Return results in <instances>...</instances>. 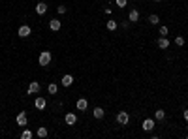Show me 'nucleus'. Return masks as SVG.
<instances>
[{"label": "nucleus", "instance_id": "1", "mask_svg": "<svg viewBox=\"0 0 188 139\" xmlns=\"http://www.w3.org/2000/svg\"><path fill=\"white\" fill-rule=\"evenodd\" d=\"M51 53L49 51H41L40 53V57H38V62H40V66H49V62H51Z\"/></svg>", "mask_w": 188, "mask_h": 139}, {"label": "nucleus", "instance_id": "2", "mask_svg": "<svg viewBox=\"0 0 188 139\" xmlns=\"http://www.w3.org/2000/svg\"><path fill=\"white\" fill-rule=\"evenodd\" d=\"M117 122H119L120 126H126V124L130 122V115H128L126 111H119V113H117Z\"/></svg>", "mask_w": 188, "mask_h": 139}, {"label": "nucleus", "instance_id": "3", "mask_svg": "<svg viewBox=\"0 0 188 139\" xmlns=\"http://www.w3.org/2000/svg\"><path fill=\"white\" fill-rule=\"evenodd\" d=\"M17 34H19V38H28V36L32 34V28H30L28 25H21L19 30H17Z\"/></svg>", "mask_w": 188, "mask_h": 139}, {"label": "nucleus", "instance_id": "4", "mask_svg": "<svg viewBox=\"0 0 188 139\" xmlns=\"http://www.w3.org/2000/svg\"><path fill=\"white\" fill-rule=\"evenodd\" d=\"M15 122H17L19 126H27V122H28V119H27V113H25V111H19V115L15 116Z\"/></svg>", "mask_w": 188, "mask_h": 139}, {"label": "nucleus", "instance_id": "5", "mask_svg": "<svg viewBox=\"0 0 188 139\" xmlns=\"http://www.w3.org/2000/svg\"><path fill=\"white\" fill-rule=\"evenodd\" d=\"M45 105H47V100H45V98H41V96H38V98L34 100V107H36V109H40V111H41V109H45Z\"/></svg>", "mask_w": 188, "mask_h": 139}, {"label": "nucleus", "instance_id": "6", "mask_svg": "<svg viewBox=\"0 0 188 139\" xmlns=\"http://www.w3.org/2000/svg\"><path fill=\"white\" fill-rule=\"evenodd\" d=\"M64 122L68 124V126H73V124L77 122V116H75V113H66V115H64Z\"/></svg>", "mask_w": 188, "mask_h": 139}, {"label": "nucleus", "instance_id": "7", "mask_svg": "<svg viewBox=\"0 0 188 139\" xmlns=\"http://www.w3.org/2000/svg\"><path fill=\"white\" fill-rule=\"evenodd\" d=\"M75 107H77V111H87V107H88V102L85 100V98H79L75 102Z\"/></svg>", "mask_w": 188, "mask_h": 139}, {"label": "nucleus", "instance_id": "8", "mask_svg": "<svg viewBox=\"0 0 188 139\" xmlns=\"http://www.w3.org/2000/svg\"><path fill=\"white\" fill-rule=\"evenodd\" d=\"M143 130H145V132H152L154 130V119H145V120H143Z\"/></svg>", "mask_w": 188, "mask_h": 139}, {"label": "nucleus", "instance_id": "9", "mask_svg": "<svg viewBox=\"0 0 188 139\" xmlns=\"http://www.w3.org/2000/svg\"><path fill=\"white\" fill-rule=\"evenodd\" d=\"M156 45H158L160 49H169V40L165 38V36H162V38H158V41H156Z\"/></svg>", "mask_w": 188, "mask_h": 139}, {"label": "nucleus", "instance_id": "10", "mask_svg": "<svg viewBox=\"0 0 188 139\" xmlns=\"http://www.w3.org/2000/svg\"><path fill=\"white\" fill-rule=\"evenodd\" d=\"M40 89H41V87H40V83H38V81H32V83L28 85V94H38V92H40Z\"/></svg>", "mask_w": 188, "mask_h": 139}, {"label": "nucleus", "instance_id": "11", "mask_svg": "<svg viewBox=\"0 0 188 139\" xmlns=\"http://www.w3.org/2000/svg\"><path fill=\"white\" fill-rule=\"evenodd\" d=\"M128 21H130V23H137V21H139V12H137V9H130Z\"/></svg>", "mask_w": 188, "mask_h": 139}, {"label": "nucleus", "instance_id": "12", "mask_svg": "<svg viewBox=\"0 0 188 139\" xmlns=\"http://www.w3.org/2000/svg\"><path fill=\"white\" fill-rule=\"evenodd\" d=\"M45 12H47V4H45V2H38V4H36V13H38V15H43Z\"/></svg>", "mask_w": 188, "mask_h": 139}, {"label": "nucleus", "instance_id": "13", "mask_svg": "<svg viewBox=\"0 0 188 139\" xmlns=\"http://www.w3.org/2000/svg\"><path fill=\"white\" fill-rule=\"evenodd\" d=\"M49 28H51L53 32L60 30V21H59V19H51V21H49Z\"/></svg>", "mask_w": 188, "mask_h": 139}, {"label": "nucleus", "instance_id": "14", "mask_svg": "<svg viewBox=\"0 0 188 139\" xmlns=\"http://www.w3.org/2000/svg\"><path fill=\"white\" fill-rule=\"evenodd\" d=\"M60 83H62V87H72V85H73V77L72 75H64L60 79Z\"/></svg>", "mask_w": 188, "mask_h": 139}, {"label": "nucleus", "instance_id": "15", "mask_svg": "<svg viewBox=\"0 0 188 139\" xmlns=\"http://www.w3.org/2000/svg\"><path fill=\"white\" fill-rule=\"evenodd\" d=\"M105 26H107V30H109V32H113V30H117V26H119V25H117V21L109 19L107 23H105Z\"/></svg>", "mask_w": 188, "mask_h": 139}, {"label": "nucleus", "instance_id": "16", "mask_svg": "<svg viewBox=\"0 0 188 139\" xmlns=\"http://www.w3.org/2000/svg\"><path fill=\"white\" fill-rule=\"evenodd\" d=\"M164 119H165V111L164 109L154 111V120H164Z\"/></svg>", "mask_w": 188, "mask_h": 139}, {"label": "nucleus", "instance_id": "17", "mask_svg": "<svg viewBox=\"0 0 188 139\" xmlns=\"http://www.w3.org/2000/svg\"><path fill=\"white\" fill-rule=\"evenodd\" d=\"M36 134H38V137H41V139L49 135V132H47V128H45V126H41V128H38V132H36Z\"/></svg>", "mask_w": 188, "mask_h": 139}, {"label": "nucleus", "instance_id": "18", "mask_svg": "<svg viewBox=\"0 0 188 139\" xmlns=\"http://www.w3.org/2000/svg\"><path fill=\"white\" fill-rule=\"evenodd\" d=\"M92 113H94V119H102V116L105 115V111H104L102 107H94V111H92Z\"/></svg>", "mask_w": 188, "mask_h": 139}, {"label": "nucleus", "instance_id": "19", "mask_svg": "<svg viewBox=\"0 0 188 139\" xmlns=\"http://www.w3.org/2000/svg\"><path fill=\"white\" fill-rule=\"evenodd\" d=\"M47 90H49V94H57V92H59V85L49 83V85H47Z\"/></svg>", "mask_w": 188, "mask_h": 139}, {"label": "nucleus", "instance_id": "20", "mask_svg": "<svg viewBox=\"0 0 188 139\" xmlns=\"http://www.w3.org/2000/svg\"><path fill=\"white\" fill-rule=\"evenodd\" d=\"M149 23H151V25H154V26H156V25L160 23V17H158L156 13H154V15H149Z\"/></svg>", "mask_w": 188, "mask_h": 139}, {"label": "nucleus", "instance_id": "21", "mask_svg": "<svg viewBox=\"0 0 188 139\" xmlns=\"http://www.w3.org/2000/svg\"><path fill=\"white\" fill-rule=\"evenodd\" d=\"M32 137H34V134H32L30 130H25L23 134H21V139H32Z\"/></svg>", "mask_w": 188, "mask_h": 139}, {"label": "nucleus", "instance_id": "22", "mask_svg": "<svg viewBox=\"0 0 188 139\" xmlns=\"http://www.w3.org/2000/svg\"><path fill=\"white\" fill-rule=\"evenodd\" d=\"M175 43L179 45V47H183V45H184V38H183V36H177V38H175Z\"/></svg>", "mask_w": 188, "mask_h": 139}, {"label": "nucleus", "instance_id": "23", "mask_svg": "<svg viewBox=\"0 0 188 139\" xmlns=\"http://www.w3.org/2000/svg\"><path fill=\"white\" fill-rule=\"evenodd\" d=\"M169 34V28L168 26H160V36H168Z\"/></svg>", "mask_w": 188, "mask_h": 139}, {"label": "nucleus", "instance_id": "24", "mask_svg": "<svg viewBox=\"0 0 188 139\" xmlns=\"http://www.w3.org/2000/svg\"><path fill=\"white\" fill-rule=\"evenodd\" d=\"M115 4H117L119 8H124V6L128 4V0H115Z\"/></svg>", "mask_w": 188, "mask_h": 139}, {"label": "nucleus", "instance_id": "25", "mask_svg": "<svg viewBox=\"0 0 188 139\" xmlns=\"http://www.w3.org/2000/svg\"><path fill=\"white\" fill-rule=\"evenodd\" d=\"M57 12H59V13H66V6H59Z\"/></svg>", "mask_w": 188, "mask_h": 139}, {"label": "nucleus", "instance_id": "26", "mask_svg": "<svg viewBox=\"0 0 188 139\" xmlns=\"http://www.w3.org/2000/svg\"><path fill=\"white\" fill-rule=\"evenodd\" d=\"M184 120L188 122V109H184Z\"/></svg>", "mask_w": 188, "mask_h": 139}]
</instances>
